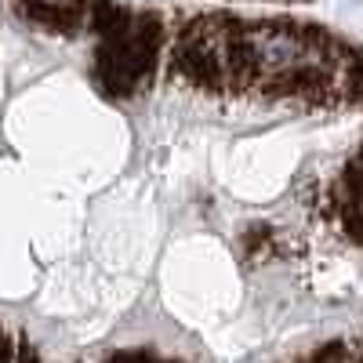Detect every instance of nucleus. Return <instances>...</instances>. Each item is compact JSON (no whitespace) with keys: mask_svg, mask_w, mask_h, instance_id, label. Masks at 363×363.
I'll return each instance as SVG.
<instances>
[{"mask_svg":"<svg viewBox=\"0 0 363 363\" xmlns=\"http://www.w3.org/2000/svg\"><path fill=\"white\" fill-rule=\"evenodd\" d=\"M33 4H40V8H62V11H80V8H87V0H33Z\"/></svg>","mask_w":363,"mask_h":363,"instance_id":"f257e3e1","label":"nucleus"}]
</instances>
